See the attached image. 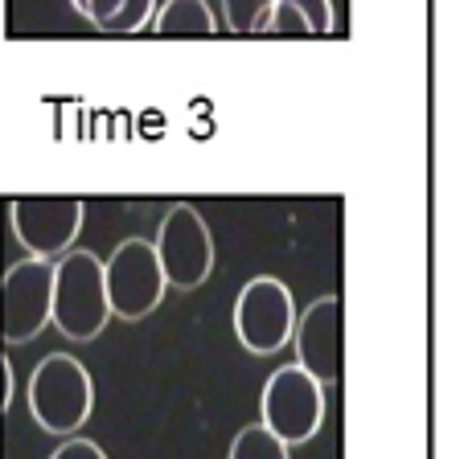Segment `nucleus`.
<instances>
[{
	"mask_svg": "<svg viewBox=\"0 0 464 459\" xmlns=\"http://www.w3.org/2000/svg\"><path fill=\"white\" fill-rule=\"evenodd\" d=\"M111 320L103 287V259L95 251H66L53 259L50 324L71 340H95Z\"/></svg>",
	"mask_w": 464,
	"mask_h": 459,
	"instance_id": "f257e3e1",
	"label": "nucleus"
},
{
	"mask_svg": "<svg viewBox=\"0 0 464 459\" xmlns=\"http://www.w3.org/2000/svg\"><path fill=\"white\" fill-rule=\"evenodd\" d=\"M29 410L42 431L62 435V439H71L79 426H87L91 410H95V381L82 369L79 357L50 353L37 361L34 378H29Z\"/></svg>",
	"mask_w": 464,
	"mask_h": 459,
	"instance_id": "f03ea898",
	"label": "nucleus"
},
{
	"mask_svg": "<svg viewBox=\"0 0 464 459\" xmlns=\"http://www.w3.org/2000/svg\"><path fill=\"white\" fill-rule=\"evenodd\" d=\"M103 287L107 308L120 320H144L149 312H157L169 283L149 238H123L115 246L111 259L103 263Z\"/></svg>",
	"mask_w": 464,
	"mask_h": 459,
	"instance_id": "7ed1b4c3",
	"label": "nucleus"
},
{
	"mask_svg": "<svg viewBox=\"0 0 464 459\" xmlns=\"http://www.w3.org/2000/svg\"><path fill=\"white\" fill-rule=\"evenodd\" d=\"M292 329H296V300H292L284 279L259 275L251 283H243V292L235 300V332L246 353H280L292 340Z\"/></svg>",
	"mask_w": 464,
	"mask_h": 459,
	"instance_id": "20e7f679",
	"label": "nucleus"
},
{
	"mask_svg": "<svg viewBox=\"0 0 464 459\" xmlns=\"http://www.w3.org/2000/svg\"><path fill=\"white\" fill-rule=\"evenodd\" d=\"M276 439L288 447L308 443L324 423V386L304 373L300 365H284L267 378L263 386V418H259Z\"/></svg>",
	"mask_w": 464,
	"mask_h": 459,
	"instance_id": "39448f33",
	"label": "nucleus"
},
{
	"mask_svg": "<svg viewBox=\"0 0 464 459\" xmlns=\"http://www.w3.org/2000/svg\"><path fill=\"white\" fill-rule=\"evenodd\" d=\"M157 263L165 271V283L169 287H181V292H193V287H202L214 271V234L206 217L198 214L193 206H173L165 214L157 230Z\"/></svg>",
	"mask_w": 464,
	"mask_h": 459,
	"instance_id": "423d86ee",
	"label": "nucleus"
},
{
	"mask_svg": "<svg viewBox=\"0 0 464 459\" xmlns=\"http://www.w3.org/2000/svg\"><path fill=\"white\" fill-rule=\"evenodd\" d=\"M50 295H53V259L29 254L13 263L0 279V340L25 345L50 324Z\"/></svg>",
	"mask_w": 464,
	"mask_h": 459,
	"instance_id": "0eeeda50",
	"label": "nucleus"
},
{
	"mask_svg": "<svg viewBox=\"0 0 464 459\" xmlns=\"http://www.w3.org/2000/svg\"><path fill=\"white\" fill-rule=\"evenodd\" d=\"M292 345H296V365L313 373L321 386H334L345 369V303L342 295H321L296 316L292 329Z\"/></svg>",
	"mask_w": 464,
	"mask_h": 459,
	"instance_id": "6e6552de",
	"label": "nucleus"
},
{
	"mask_svg": "<svg viewBox=\"0 0 464 459\" xmlns=\"http://www.w3.org/2000/svg\"><path fill=\"white\" fill-rule=\"evenodd\" d=\"M82 214L87 206L79 197H17L9 209L17 243L37 259H58V254L74 251Z\"/></svg>",
	"mask_w": 464,
	"mask_h": 459,
	"instance_id": "1a4fd4ad",
	"label": "nucleus"
},
{
	"mask_svg": "<svg viewBox=\"0 0 464 459\" xmlns=\"http://www.w3.org/2000/svg\"><path fill=\"white\" fill-rule=\"evenodd\" d=\"M329 33H334V0H276L263 25V37H292V42Z\"/></svg>",
	"mask_w": 464,
	"mask_h": 459,
	"instance_id": "9d476101",
	"label": "nucleus"
},
{
	"mask_svg": "<svg viewBox=\"0 0 464 459\" xmlns=\"http://www.w3.org/2000/svg\"><path fill=\"white\" fill-rule=\"evenodd\" d=\"M218 33V21H214L210 5L206 0H169L165 9L157 13V37H214Z\"/></svg>",
	"mask_w": 464,
	"mask_h": 459,
	"instance_id": "9b49d317",
	"label": "nucleus"
},
{
	"mask_svg": "<svg viewBox=\"0 0 464 459\" xmlns=\"http://www.w3.org/2000/svg\"><path fill=\"white\" fill-rule=\"evenodd\" d=\"M230 459H292V447L284 439H276L267 426H243L230 443Z\"/></svg>",
	"mask_w": 464,
	"mask_h": 459,
	"instance_id": "f8f14e48",
	"label": "nucleus"
},
{
	"mask_svg": "<svg viewBox=\"0 0 464 459\" xmlns=\"http://www.w3.org/2000/svg\"><path fill=\"white\" fill-rule=\"evenodd\" d=\"M276 0H222V17H227L230 33L238 37H255L267 25V13H272Z\"/></svg>",
	"mask_w": 464,
	"mask_h": 459,
	"instance_id": "ddd939ff",
	"label": "nucleus"
},
{
	"mask_svg": "<svg viewBox=\"0 0 464 459\" xmlns=\"http://www.w3.org/2000/svg\"><path fill=\"white\" fill-rule=\"evenodd\" d=\"M157 13V0H120V13L103 25V33H140Z\"/></svg>",
	"mask_w": 464,
	"mask_h": 459,
	"instance_id": "4468645a",
	"label": "nucleus"
},
{
	"mask_svg": "<svg viewBox=\"0 0 464 459\" xmlns=\"http://www.w3.org/2000/svg\"><path fill=\"white\" fill-rule=\"evenodd\" d=\"M50 459H107V451L99 447L95 439H74V435H71V439L62 443Z\"/></svg>",
	"mask_w": 464,
	"mask_h": 459,
	"instance_id": "2eb2a0df",
	"label": "nucleus"
},
{
	"mask_svg": "<svg viewBox=\"0 0 464 459\" xmlns=\"http://www.w3.org/2000/svg\"><path fill=\"white\" fill-rule=\"evenodd\" d=\"M115 13H120V0H87V21L95 29H103Z\"/></svg>",
	"mask_w": 464,
	"mask_h": 459,
	"instance_id": "dca6fc26",
	"label": "nucleus"
},
{
	"mask_svg": "<svg viewBox=\"0 0 464 459\" xmlns=\"http://www.w3.org/2000/svg\"><path fill=\"white\" fill-rule=\"evenodd\" d=\"M13 398V373H9V361H0V410L9 406Z\"/></svg>",
	"mask_w": 464,
	"mask_h": 459,
	"instance_id": "f3484780",
	"label": "nucleus"
},
{
	"mask_svg": "<svg viewBox=\"0 0 464 459\" xmlns=\"http://www.w3.org/2000/svg\"><path fill=\"white\" fill-rule=\"evenodd\" d=\"M71 5H74V9L82 13V17H87V0H71Z\"/></svg>",
	"mask_w": 464,
	"mask_h": 459,
	"instance_id": "a211bd4d",
	"label": "nucleus"
}]
</instances>
